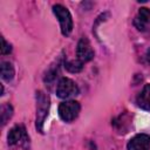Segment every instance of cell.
<instances>
[{"label":"cell","mask_w":150,"mask_h":150,"mask_svg":"<svg viewBox=\"0 0 150 150\" xmlns=\"http://www.w3.org/2000/svg\"><path fill=\"white\" fill-rule=\"evenodd\" d=\"M76 55H77V60L81 61L82 63L88 62L94 57V50L87 38H82L79 41L76 48Z\"/></svg>","instance_id":"obj_6"},{"label":"cell","mask_w":150,"mask_h":150,"mask_svg":"<svg viewBox=\"0 0 150 150\" xmlns=\"http://www.w3.org/2000/svg\"><path fill=\"white\" fill-rule=\"evenodd\" d=\"M14 76V68L11 62L4 61L1 62V77L5 81H11Z\"/></svg>","instance_id":"obj_10"},{"label":"cell","mask_w":150,"mask_h":150,"mask_svg":"<svg viewBox=\"0 0 150 150\" xmlns=\"http://www.w3.org/2000/svg\"><path fill=\"white\" fill-rule=\"evenodd\" d=\"M80 103L76 101H66L59 105V115L66 122L74 121L80 112Z\"/></svg>","instance_id":"obj_4"},{"label":"cell","mask_w":150,"mask_h":150,"mask_svg":"<svg viewBox=\"0 0 150 150\" xmlns=\"http://www.w3.org/2000/svg\"><path fill=\"white\" fill-rule=\"evenodd\" d=\"M13 115V108L11 104H4L1 107V123L2 125H5L7 123V121L12 117Z\"/></svg>","instance_id":"obj_11"},{"label":"cell","mask_w":150,"mask_h":150,"mask_svg":"<svg viewBox=\"0 0 150 150\" xmlns=\"http://www.w3.org/2000/svg\"><path fill=\"white\" fill-rule=\"evenodd\" d=\"M53 12L60 21L62 34L69 35L73 29V19H71L69 11L66 7H63L62 5H55V6H53Z\"/></svg>","instance_id":"obj_3"},{"label":"cell","mask_w":150,"mask_h":150,"mask_svg":"<svg viewBox=\"0 0 150 150\" xmlns=\"http://www.w3.org/2000/svg\"><path fill=\"white\" fill-rule=\"evenodd\" d=\"M145 61L148 62V63H150V49H148L146 50V53H145Z\"/></svg>","instance_id":"obj_14"},{"label":"cell","mask_w":150,"mask_h":150,"mask_svg":"<svg viewBox=\"0 0 150 150\" xmlns=\"http://www.w3.org/2000/svg\"><path fill=\"white\" fill-rule=\"evenodd\" d=\"M150 23V9L146 7H142L137 15L135 16L134 25L138 30H145Z\"/></svg>","instance_id":"obj_8"},{"label":"cell","mask_w":150,"mask_h":150,"mask_svg":"<svg viewBox=\"0 0 150 150\" xmlns=\"http://www.w3.org/2000/svg\"><path fill=\"white\" fill-rule=\"evenodd\" d=\"M49 110V97L43 91L36 93V128L40 132H42L45 120L48 115Z\"/></svg>","instance_id":"obj_1"},{"label":"cell","mask_w":150,"mask_h":150,"mask_svg":"<svg viewBox=\"0 0 150 150\" xmlns=\"http://www.w3.org/2000/svg\"><path fill=\"white\" fill-rule=\"evenodd\" d=\"M79 93V88L76 86V83L68 79V77H62L56 87V94L59 97L61 98H69L71 96L77 95Z\"/></svg>","instance_id":"obj_5"},{"label":"cell","mask_w":150,"mask_h":150,"mask_svg":"<svg viewBox=\"0 0 150 150\" xmlns=\"http://www.w3.org/2000/svg\"><path fill=\"white\" fill-rule=\"evenodd\" d=\"M8 144L14 148H27L29 145V137L23 125L13 127L7 136Z\"/></svg>","instance_id":"obj_2"},{"label":"cell","mask_w":150,"mask_h":150,"mask_svg":"<svg viewBox=\"0 0 150 150\" xmlns=\"http://www.w3.org/2000/svg\"><path fill=\"white\" fill-rule=\"evenodd\" d=\"M83 63L79 60H71V61H67L64 63V67L67 68V70H69L70 73H79L80 70H82V66Z\"/></svg>","instance_id":"obj_12"},{"label":"cell","mask_w":150,"mask_h":150,"mask_svg":"<svg viewBox=\"0 0 150 150\" xmlns=\"http://www.w3.org/2000/svg\"><path fill=\"white\" fill-rule=\"evenodd\" d=\"M1 42H2V47H1V54L2 55H6V54H9L11 52H12V47H11V45L4 39V38H1Z\"/></svg>","instance_id":"obj_13"},{"label":"cell","mask_w":150,"mask_h":150,"mask_svg":"<svg viewBox=\"0 0 150 150\" xmlns=\"http://www.w3.org/2000/svg\"><path fill=\"white\" fill-rule=\"evenodd\" d=\"M137 105L141 107L142 109L150 110V84H145L142 91L138 94L136 98Z\"/></svg>","instance_id":"obj_9"},{"label":"cell","mask_w":150,"mask_h":150,"mask_svg":"<svg viewBox=\"0 0 150 150\" xmlns=\"http://www.w3.org/2000/svg\"><path fill=\"white\" fill-rule=\"evenodd\" d=\"M150 149V136L145 134L136 135L128 143V150H149Z\"/></svg>","instance_id":"obj_7"}]
</instances>
